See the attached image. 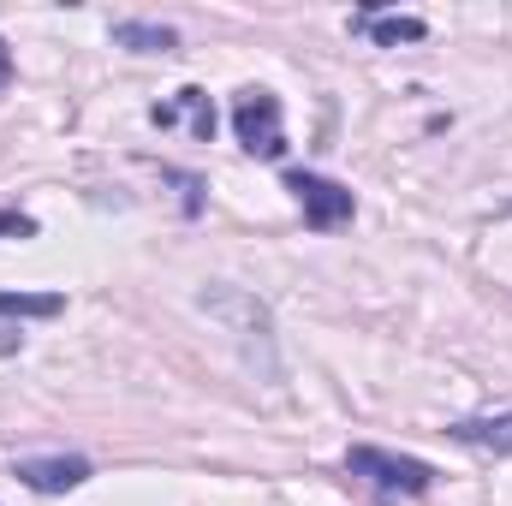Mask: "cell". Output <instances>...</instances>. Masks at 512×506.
Instances as JSON below:
<instances>
[{"label": "cell", "instance_id": "cell-1", "mask_svg": "<svg viewBox=\"0 0 512 506\" xmlns=\"http://www.w3.org/2000/svg\"><path fill=\"white\" fill-rule=\"evenodd\" d=\"M346 471L364 477L382 495H429L435 489V465H423L411 453H387V447H352L346 453Z\"/></svg>", "mask_w": 512, "mask_h": 506}, {"label": "cell", "instance_id": "cell-2", "mask_svg": "<svg viewBox=\"0 0 512 506\" xmlns=\"http://www.w3.org/2000/svg\"><path fill=\"white\" fill-rule=\"evenodd\" d=\"M233 131L256 161H280L286 155V126H280V96L274 90H239L233 102Z\"/></svg>", "mask_w": 512, "mask_h": 506}, {"label": "cell", "instance_id": "cell-3", "mask_svg": "<svg viewBox=\"0 0 512 506\" xmlns=\"http://www.w3.org/2000/svg\"><path fill=\"white\" fill-rule=\"evenodd\" d=\"M286 191H292V203L304 209V221H310L316 233H334V227H346V221L358 215V197H352L346 185L322 179V173L292 167V173H286Z\"/></svg>", "mask_w": 512, "mask_h": 506}, {"label": "cell", "instance_id": "cell-4", "mask_svg": "<svg viewBox=\"0 0 512 506\" xmlns=\"http://www.w3.org/2000/svg\"><path fill=\"white\" fill-rule=\"evenodd\" d=\"M12 477H18L24 489H36V495H72V489L90 483V459H78V453H60V459H18Z\"/></svg>", "mask_w": 512, "mask_h": 506}, {"label": "cell", "instance_id": "cell-5", "mask_svg": "<svg viewBox=\"0 0 512 506\" xmlns=\"http://www.w3.org/2000/svg\"><path fill=\"white\" fill-rule=\"evenodd\" d=\"M149 126H161V131L185 126L197 143H209L215 137V102H209V90L185 84V90H173V102H155L149 108Z\"/></svg>", "mask_w": 512, "mask_h": 506}, {"label": "cell", "instance_id": "cell-6", "mask_svg": "<svg viewBox=\"0 0 512 506\" xmlns=\"http://www.w3.org/2000/svg\"><path fill=\"white\" fill-rule=\"evenodd\" d=\"M447 435L459 447H477V453L507 459L512 453V411H501V417H459V423H447Z\"/></svg>", "mask_w": 512, "mask_h": 506}, {"label": "cell", "instance_id": "cell-7", "mask_svg": "<svg viewBox=\"0 0 512 506\" xmlns=\"http://www.w3.org/2000/svg\"><path fill=\"white\" fill-rule=\"evenodd\" d=\"M352 30L370 36L376 48H399V42H423V36H429L423 18H382V6H358V12H352Z\"/></svg>", "mask_w": 512, "mask_h": 506}, {"label": "cell", "instance_id": "cell-8", "mask_svg": "<svg viewBox=\"0 0 512 506\" xmlns=\"http://www.w3.org/2000/svg\"><path fill=\"white\" fill-rule=\"evenodd\" d=\"M114 42L131 54H173L179 48V30L173 24H149V18H120L114 24Z\"/></svg>", "mask_w": 512, "mask_h": 506}, {"label": "cell", "instance_id": "cell-9", "mask_svg": "<svg viewBox=\"0 0 512 506\" xmlns=\"http://www.w3.org/2000/svg\"><path fill=\"white\" fill-rule=\"evenodd\" d=\"M60 310H66L60 292H0V316L6 322H48Z\"/></svg>", "mask_w": 512, "mask_h": 506}, {"label": "cell", "instance_id": "cell-10", "mask_svg": "<svg viewBox=\"0 0 512 506\" xmlns=\"http://www.w3.org/2000/svg\"><path fill=\"white\" fill-rule=\"evenodd\" d=\"M161 179H173L185 191V215H203V179L197 173H179V167H161Z\"/></svg>", "mask_w": 512, "mask_h": 506}, {"label": "cell", "instance_id": "cell-11", "mask_svg": "<svg viewBox=\"0 0 512 506\" xmlns=\"http://www.w3.org/2000/svg\"><path fill=\"white\" fill-rule=\"evenodd\" d=\"M0 239H36V215H24V209H0Z\"/></svg>", "mask_w": 512, "mask_h": 506}, {"label": "cell", "instance_id": "cell-12", "mask_svg": "<svg viewBox=\"0 0 512 506\" xmlns=\"http://www.w3.org/2000/svg\"><path fill=\"white\" fill-rule=\"evenodd\" d=\"M12 84V54H6V42H0V90Z\"/></svg>", "mask_w": 512, "mask_h": 506}]
</instances>
